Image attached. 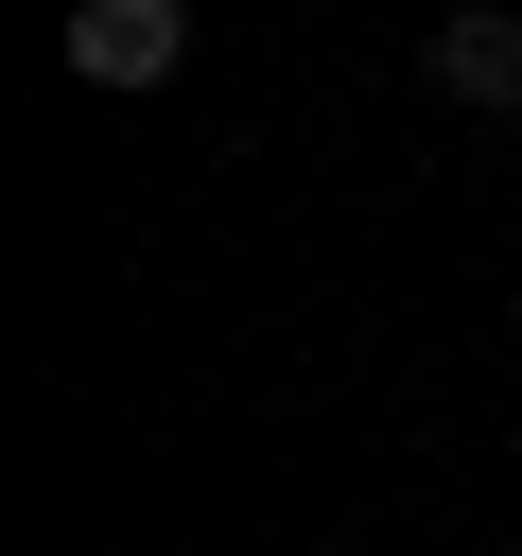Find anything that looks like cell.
Listing matches in <instances>:
<instances>
[{
    "label": "cell",
    "mask_w": 522,
    "mask_h": 556,
    "mask_svg": "<svg viewBox=\"0 0 522 556\" xmlns=\"http://www.w3.org/2000/svg\"><path fill=\"white\" fill-rule=\"evenodd\" d=\"M435 87H452V104H522V17H505V0L435 17Z\"/></svg>",
    "instance_id": "obj_2"
},
{
    "label": "cell",
    "mask_w": 522,
    "mask_h": 556,
    "mask_svg": "<svg viewBox=\"0 0 522 556\" xmlns=\"http://www.w3.org/2000/svg\"><path fill=\"white\" fill-rule=\"evenodd\" d=\"M174 52H191L174 0H70V70H87V87H157Z\"/></svg>",
    "instance_id": "obj_1"
}]
</instances>
